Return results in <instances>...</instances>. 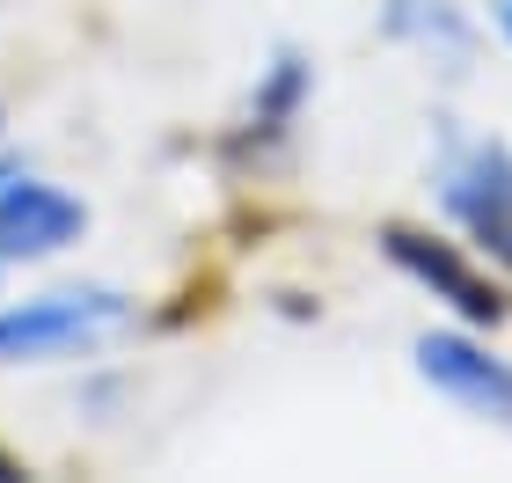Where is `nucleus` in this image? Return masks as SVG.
<instances>
[{
	"instance_id": "5",
	"label": "nucleus",
	"mask_w": 512,
	"mask_h": 483,
	"mask_svg": "<svg viewBox=\"0 0 512 483\" xmlns=\"http://www.w3.org/2000/svg\"><path fill=\"white\" fill-rule=\"evenodd\" d=\"M88 235V205L66 191V183H44L22 169L8 191H0V264H44L66 257Z\"/></svg>"
},
{
	"instance_id": "10",
	"label": "nucleus",
	"mask_w": 512,
	"mask_h": 483,
	"mask_svg": "<svg viewBox=\"0 0 512 483\" xmlns=\"http://www.w3.org/2000/svg\"><path fill=\"white\" fill-rule=\"evenodd\" d=\"M15 176H22V161H15V154H0V191H8Z\"/></svg>"
},
{
	"instance_id": "6",
	"label": "nucleus",
	"mask_w": 512,
	"mask_h": 483,
	"mask_svg": "<svg viewBox=\"0 0 512 483\" xmlns=\"http://www.w3.org/2000/svg\"><path fill=\"white\" fill-rule=\"evenodd\" d=\"M308 96H315V66H308V52L278 44V52L256 66V88H249L235 132H227V161H271L278 147L293 140V125H300V110H308Z\"/></svg>"
},
{
	"instance_id": "7",
	"label": "nucleus",
	"mask_w": 512,
	"mask_h": 483,
	"mask_svg": "<svg viewBox=\"0 0 512 483\" xmlns=\"http://www.w3.org/2000/svg\"><path fill=\"white\" fill-rule=\"evenodd\" d=\"M381 37L425 52L439 74H469L476 59V22L454 0H381Z\"/></svg>"
},
{
	"instance_id": "3",
	"label": "nucleus",
	"mask_w": 512,
	"mask_h": 483,
	"mask_svg": "<svg viewBox=\"0 0 512 483\" xmlns=\"http://www.w3.org/2000/svg\"><path fill=\"white\" fill-rule=\"evenodd\" d=\"M381 257L403 271L410 286H425L454 322H469V330H498V322L512 315L505 286H498L483 264H469V249H461V242H439V235H425V227L388 220V227H381Z\"/></svg>"
},
{
	"instance_id": "4",
	"label": "nucleus",
	"mask_w": 512,
	"mask_h": 483,
	"mask_svg": "<svg viewBox=\"0 0 512 483\" xmlns=\"http://www.w3.org/2000/svg\"><path fill=\"white\" fill-rule=\"evenodd\" d=\"M410 366L432 396H447L454 410H469L483 425H512V359H498L469 322L461 330H425L410 344Z\"/></svg>"
},
{
	"instance_id": "1",
	"label": "nucleus",
	"mask_w": 512,
	"mask_h": 483,
	"mask_svg": "<svg viewBox=\"0 0 512 483\" xmlns=\"http://www.w3.org/2000/svg\"><path fill=\"white\" fill-rule=\"evenodd\" d=\"M432 198L469 249L512 271V140H483V132H439L432 161Z\"/></svg>"
},
{
	"instance_id": "2",
	"label": "nucleus",
	"mask_w": 512,
	"mask_h": 483,
	"mask_svg": "<svg viewBox=\"0 0 512 483\" xmlns=\"http://www.w3.org/2000/svg\"><path fill=\"white\" fill-rule=\"evenodd\" d=\"M132 330V301L118 286H52L37 301L0 308V366H44V359H81Z\"/></svg>"
},
{
	"instance_id": "9",
	"label": "nucleus",
	"mask_w": 512,
	"mask_h": 483,
	"mask_svg": "<svg viewBox=\"0 0 512 483\" xmlns=\"http://www.w3.org/2000/svg\"><path fill=\"white\" fill-rule=\"evenodd\" d=\"M0 483H22V462H15L8 447H0Z\"/></svg>"
},
{
	"instance_id": "8",
	"label": "nucleus",
	"mask_w": 512,
	"mask_h": 483,
	"mask_svg": "<svg viewBox=\"0 0 512 483\" xmlns=\"http://www.w3.org/2000/svg\"><path fill=\"white\" fill-rule=\"evenodd\" d=\"M491 22H498V37L512 44V0H491Z\"/></svg>"
}]
</instances>
